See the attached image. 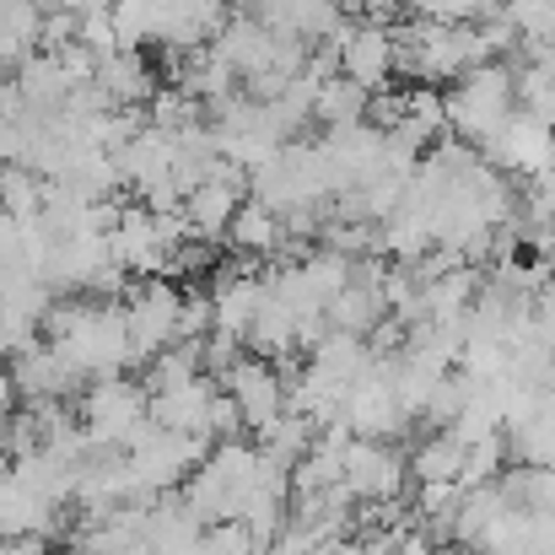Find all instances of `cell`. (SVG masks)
<instances>
[{
    "label": "cell",
    "mask_w": 555,
    "mask_h": 555,
    "mask_svg": "<svg viewBox=\"0 0 555 555\" xmlns=\"http://www.w3.org/2000/svg\"><path fill=\"white\" fill-rule=\"evenodd\" d=\"M513 70L502 65H480L469 70L448 98H442V114H448V130H459V141H491L507 119H513Z\"/></svg>",
    "instance_id": "cell-1"
},
{
    "label": "cell",
    "mask_w": 555,
    "mask_h": 555,
    "mask_svg": "<svg viewBox=\"0 0 555 555\" xmlns=\"http://www.w3.org/2000/svg\"><path fill=\"white\" fill-rule=\"evenodd\" d=\"M399 480H404V464L383 448V442H346V453H340V491L346 496H372V502H383V496H393L399 491Z\"/></svg>",
    "instance_id": "cell-8"
},
{
    "label": "cell",
    "mask_w": 555,
    "mask_h": 555,
    "mask_svg": "<svg viewBox=\"0 0 555 555\" xmlns=\"http://www.w3.org/2000/svg\"><path fill=\"white\" fill-rule=\"evenodd\" d=\"M227 237H232L237 254H275L281 248V216L270 205H259V199H243L232 227H227Z\"/></svg>",
    "instance_id": "cell-9"
},
{
    "label": "cell",
    "mask_w": 555,
    "mask_h": 555,
    "mask_svg": "<svg viewBox=\"0 0 555 555\" xmlns=\"http://www.w3.org/2000/svg\"><path fill=\"white\" fill-rule=\"evenodd\" d=\"M480 163H491L496 173H524V179H551L555 173V130L534 125L529 114H513L486 146Z\"/></svg>",
    "instance_id": "cell-3"
},
{
    "label": "cell",
    "mask_w": 555,
    "mask_h": 555,
    "mask_svg": "<svg viewBox=\"0 0 555 555\" xmlns=\"http://www.w3.org/2000/svg\"><path fill=\"white\" fill-rule=\"evenodd\" d=\"M11 404H16V383H11V372L0 367V421L11 415Z\"/></svg>",
    "instance_id": "cell-14"
},
{
    "label": "cell",
    "mask_w": 555,
    "mask_h": 555,
    "mask_svg": "<svg viewBox=\"0 0 555 555\" xmlns=\"http://www.w3.org/2000/svg\"><path fill=\"white\" fill-rule=\"evenodd\" d=\"M513 98H518V114H529L534 125L555 130V76L529 65L524 76H513Z\"/></svg>",
    "instance_id": "cell-11"
},
{
    "label": "cell",
    "mask_w": 555,
    "mask_h": 555,
    "mask_svg": "<svg viewBox=\"0 0 555 555\" xmlns=\"http://www.w3.org/2000/svg\"><path fill=\"white\" fill-rule=\"evenodd\" d=\"M459 469H464V442L453 437V431H442V437H431L421 453H415V480L421 486H437V480H459Z\"/></svg>",
    "instance_id": "cell-12"
},
{
    "label": "cell",
    "mask_w": 555,
    "mask_h": 555,
    "mask_svg": "<svg viewBox=\"0 0 555 555\" xmlns=\"http://www.w3.org/2000/svg\"><path fill=\"white\" fill-rule=\"evenodd\" d=\"M179 292L168 281H146L135 286L130 308H125V335H130V362H152L179 340Z\"/></svg>",
    "instance_id": "cell-2"
},
{
    "label": "cell",
    "mask_w": 555,
    "mask_h": 555,
    "mask_svg": "<svg viewBox=\"0 0 555 555\" xmlns=\"http://www.w3.org/2000/svg\"><path fill=\"white\" fill-rule=\"evenodd\" d=\"M92 87L103 92L108 108H146L157 98V70L141 49H114L103 60H92Z\"/></svg>",
    "instance_id": "cell-6"
},
{
    "label": "cell",
    "mask_w": 555,
    "mask_h": 555,
    "mask_svg": "<svg viewBox=\"0 0 555 555\" xmlns=\"http://www.w3.org/2000/svg\"><path fill=\"white\" fill-rule=\"evenodd\" d=\"M362 114H367V92H362L357 81H346V76L319 81V92H313V119H324L330 130H340V125H362Z\"/></svg>",
    "instance_id": "cell-10"
},
{
    "label": "cell",
    "mask_w": 555,
    "mask_h": 555,
    "mask_svg": "<svg viewBox=\"0 0 555 555\" xmlns=\"http://www.w3.org/2000/svg\"><path fill=\"white\" fill-rule=\"evenodd\" d=\"M335 65L362 92L393 87V33H388V22H357V16H346V43H340Z\"/></svg>",
    "instance_id": "cell-4"
},
{
    "label": "cell",
    "mask_w": 555,
    "mask_h": 555,
    "mask_svg": "<svg viewBox=\"0 0 555 555\" xmlns=\"http://www.w3.org/2000/svg\"><path fill=\"white\" fill-rule=\"evenodd\" d=\"M404 130L426 146L448 130V114H442V92L437 87H410V108H404Z\"/></svg>",
    "instance_id": "cell-13"
},
{
    "label": "cell",
    "mask_w": 555,
    "mask_h": 555,
    "mask_svg": "<svg viewBox=\"0 0 555 555\" xmlns=\"http://www.w3.org/2000/svg\"><path fill=\"white\" fill-rule=\"evenodd\" d=\"M227 383H232L227 393H232L243 426L264 431L275 415H286V383H281L275 367H264V362H232V367H227Z\"/></svg>",
    "instance_id": "cell-7"
},
{
    "label": "cell",
    "mask_w": 555,
    "mask_h": 555,
    "mask_svg": "<svg viewBox=\"0 0 555 555\" xmlns=\"http://www.w3.org/2000/svg\"><path fill=\"white\" fill-rule=\"evenodd\" d=\"M146 426V388L125 377H98L87 393V437L98 442H130Z\"/></svg>",
    "instance_id": "cell-5"
}]
</instances>
